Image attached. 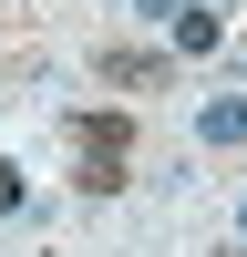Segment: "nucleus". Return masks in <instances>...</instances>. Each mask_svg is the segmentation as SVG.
I'll list each match as a JSON object with an SVG mask.
<instances>
[{
    "mask_svg": "<svg viewBox=\"0 0 247 257\" xmlns=\"http://www.w3.org/2000/svg\"><path fill=\"white\" fill-rule=\"evenodd\" d=\"M21 206H31V175H21V165H0V216H21Z\"/></svg>",
    "mask_w": 247,
    "mask_h": 257,
    "instance_id": "5",
    "label": "nucleus"
},
{
    "mask_svg": "<svg viewBox=\"0 0 247 257\" xmlns=\"http://www.w3.org/2000/svg\"><path fill=\"white\" fill-rule=\"evenodd\" d=\"M103 72H113L124 93H155V82L175 72V62H165V52H103Z\"/></svg>",
    "mask_w": 247,
    "mask_h": 257,
    "instance_id": "3",
    "label": "nucleus"
},
{
    "mask_svg": "<svg viewBox=\"0 0 247 257\" xmlns=\"http://www.w3.org/2000/svg\"><path fill=\"white\" fill-rule=\"evenodd\" d=\"M216 41H226V21L206 11V0H185L175 11V52H216Z\"/></svg>",
    "mask_w": 247,
    "mask_h": 257,
    "instance_id": "4",
    "label": "nucleus"
},
{
    "mask_svg": "<svg viewBox=\"0 0 247 257\" xmlns=\"http://www.w3.org/2000/svg\"><path fill=\"white\" fill-rule=\"evenodd\" d=\"M196 144L237 155V144H247V93H206V103H196Z\"/></svg>",
    "mask_w": 247,
    "mask_h": 257,
    "instance_id": "2",
    "label": "nucleus"
},
{
    "mask_svg": "<svg viewBox=\"0 0 247 257\" xmlns=\"http://www.w3.org/2000/svg\"><path fill=\"white\" fill-rule=\"evenodd\" d=\"M237 247H247V196H237Z\"/></svg>",
    "mask_w": 247,
    "mask_h": 257,
    "instance_id": "6",
    "label": "nucleus"
},
{
    "mask_svg": "<svg viewBox=\"0 0 247 257\" xmlns=\"http://www.w3.org/2000/svg\"><path fill=\"white\" fill-rule=\"evenodd\" d=\"M72 155H82V196H113L124 185V165H134V123L124 113H72Z\"/></svg>",
    "mask_w": 247,
    "mask_h": 257,
    "instance_id": "1",
    "label": "nucleus"
}]
</instances>
